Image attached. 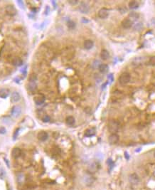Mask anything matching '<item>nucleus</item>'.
I'll return each mask as SVG.
<instances>
[{
  "instance_id": "f257e3e1",
  "label": "nucleus",
  "mask_w": 155,
  "mask_h": 190,
  "mask_svg": "<svg viewBox=\"0 0 155 190\" xmlns=\"http://www.w3.org/2000/svg\"><path fill=\"white\" fill-rule=\"evenodd\" d=\"M120 128V123L116 120H110L108 123V130L111 133L116 134Z\"/></svg>"
},
{
  "instance_id": "f03ea898",
  "label": "nucleus",
  "mask_w": 155,
  "mask_h": 190,
  "mask_svg": "<svg viewBox=\"0 0 155 190\" xmlns=\"http://www.w3.org/2000/svg\"><path fill=\"white\" fill-rule=\"evenodd\" d=\"M129 80H130V75L127 72L122 73L119 77V82L121 85H126L129 82Z\"/></svg>"
},
{
  "instance_id": "7ed1b4c3",
  "label": "nucleus",
  "mask_w": 155,
  "mask_h": 190,
  "mask_svg": "<svg viewBox=\"0 0 155 190\" xmlns=\"http://www.w3.org/2000/svg\"><path fill=\"white\" fill-rule=\"evenodd\" d=\"M5 11L10 16H15L17 14V10L13 5H7L5 8Z\"/></svg>"
},
{
  "instance_id": "20e7f679",
  "label": "nucleus",
  "mask_w": 155,
  "mask_h": 190,
  "mask_svg": "<svg viewBox=\"0 0 155 190\" xmlns=\"http://www.w3.org/2000/svg\"><path fill=\"white\" fill-rule=\"evenodd\" d=\"M22 108L19 106H14L12 108V111H11V113H12V115L14 117V118H18L19 115H21L22 113Z\"/></svg>"
},
{
  "instance_id": "39448f33",
  "label": "nucleus",
  "mask_w": 155,
  "mask_h": 190,
  "mask_svg": "<svg viewBox=\"0 0 155 190\" xmlns=\"http://www.w3.org/2000/svg\"><path fill=\"white\" fill-rule=\"evenodd\" d=\"M129 181L132 184L136 185L139 182V177L136 173H133L129 176Z\"/></svg>"
},
{
  "instance_id": "423d86ee",
  "label": "nucleus",
  "mask_w": 155,
  "mask_h": 190,
  "mask_svg": "<svg viewBox=\"0 0 155 190\" xmlns=\"http://www.w3.org/2000/svg\"><path fill=\"white\" fill-rule=\"evenodd\" d=\"M34 102L36 105L38 106H41L45 102V97L41 95V94H39V95H36L34 98Z\"/></svg>"
},
{
  "instance_id": "0eeeda50",
  "label": "nucleus",
  "mask_w": 155,
  "mask_h": 190,
  "mask_svg": "<svg viewBox=\"0 0 155 190\" xmlns=\"http://www.w3.org/2000/svg\"><path fill=\"white\" fill-rule=\"evenodd\" d=\"M79 10H80V12L83 14H87L88 13L89 10H90V7L89 5L86 3V2H81L80 3V6H79Z\"/></svg>"
},
{
  "instance_id": "6e6552de",
  "label": "nucleus",
  "mask_w": 155,
  "mask_h": 190,
  "mask_svg": "<svg viewBox=\"0 0 155 190\" xmlns=\"http://www.w3.org/2000/svg\"><path fill=\"white\" fill-rule=\"evenodd\" d=\"M122 27L124 28V29H128L132 27V21L129 19V18H126L122 22Z\"/></svg>"
},
{
  "instance_id": "1a4fd4ad",
  "label": "nucleus",
  "mask_w": 155,
  "mask_h": 190,
  "mask_svg": "<svg viewBox=\"0 0 155 190\" xmlns=\"http://www.w3.org/2000/svg\"><path fill=\"white\" fill-rule=\"evenodd\" d=\"M119 141V136L117 134H112L108 137V142L110 145H115Z\"/></svg>"
},
{
  "instance_id": "9d476101",
  "label": "nucleus",
  "mask_w": 155,
  "mask_h": 190,
  "mask_svg": "<svg viewBox=\"0 0 155 190\" xmlns=\"http://www.w3.org/2000/svg\"><path fill=\"white\" fill-rule=\"evenodd\" d=\"M109 15V13H108V11L107 9H105V8H102V9H100L99 12H98V16L100 19H106L108 17Z\"/></svg>"
},
{
  "instance_id": "9b49d317",
  "label": "nucleus",
  "mask_w": 155,
  "mask_h": 190,
  "mask_svg": "<svg viewBox=\"0 0 155 190\" xmlns=\"http://www.w3.org/2000/svg\"><path fill=\"white\" fill-rule=\"evenodd\" d=\"M21 98V96H20V94L17 92V91H14L13 93H12V96H11V101L12 103H17L18 101H19Z\"/></svg>"
},
{
  "instance_id": "f8f14e48",
  "label": "nucleus",
  "mask_w": 155,
  "mask_h": 190,
  "mask_svg": "<svg viewBox=\"0 0 155 190\" xmlns=\"http://www.w3.org/2000/svg\"><path fill=\"white\" fill-rule=\"evenodd\" d=\"M37 137H38V139L41 141H46L49 137V135L45 131H41L40 133H39Z\"/></svg>"
},
{
  "instance_id": "ddd939ff",
  "label": "nucleus",
  "mask_w": 155,
  "mask_h": 190,
  "mask_svg": "<svg viewBox=\"0 0 155 190\" xmlns=\"http://www.w3.org/2000/svg\"><path fill=\"white\" fill-rule=\"evenodd\" d=\"M12 64H13L14 66H17V67L21 66H22L23 65L22 59L19 57L14 58L13 59V61H12Z\"/></svg>"
},
{
  "instance_id": "4468645a",
  "label": "nucleus",
  "mask_w": 155,
  "mask_h": 190,
  "mask_svg": "<svg viewBox=\"0 0 155 190\" xmlns=\"http://www.w3.org/2000/svg\"><path fill=\"white\" fill-rule=\"evenodd\" d=\"M9 90L7 88H2L0 89V98H7L9 96Z\"/></svg>"
},
{
  "instance_id": "2eb2a0df",
  "label": "nucleus",
  "mask_w": 155,
  "mask_h": 190,
  "mask_svg": "<svg viewBox=\"0 0 155 190\" xmlns=\"http://www.w3.org/2000/svg\"><path fill=\"white\" fill-rule=\"evenodd\" d=\"M21 154H22V150L18 147L14 148L12 150V155L14 158H17L21 155Z\"/></svg>"
},
{
  "instance_id": "dca6fc26",
  "label": "nucleus",
  "mask_w": 155,
  "mask_h": 190,
  "mask_svg": "<svg viewBox=\"0 0 155 190\" xmlns=\"http://www.w3.org/2000/svg\"><path fill=\"white\" fill-rule=\"evenodd\" d=\"M98 167H99V165L97 162H93L90 164L88 170L90 172H95L98 169Z\"/></svg>"
},
{
  "instance_id": "f3484780",
  "label": "nucleus",
  "mask_w": 155,
  "mask_h": 190,
  "mask_svg": "<svg viewBox=\"0 0 155 190\" xmlns=\"http://www.w3.org/2000/svg\"><path fill=\"white\" fill-rule=\"evenodd\" d=\"M98 69H99V71H100V73H107L108 70H109V67H108V66H107V64L102 63V64H100V65L99 66Z\"/></svg>"
},
{
  "instance_id": "a211bd4d",
  "label": "nucleus",
  "mask_w": 155,
  "mask_h": 190,
  "mask_svg": "<svg viewBox=\"0 0 155 190\" xmlns=\"http://www.w3.org/2000/svg\"><path fill=\"white\" fill-rule=\"evenodd\" d=\"M93 41L91 40H85L84 42V48L87 50H89V49H91L93 47Z\"/></svg>"
},
{
  "instance_id": "6ab92c4d",
  "label": "nucleus",
  "mask_w": 155,
  "mask_h": 190,
  "mask_svg": "<svg viewBox=\"0 0 155 190\" xmlns=\"http://www.w3.org/2000/svg\"><path fill=\"white\" fill-rule=\"evenodd\" d=\"M25 180V175L22 172L18 173L17 175V181L19 184H22Z\"/></svg>"
},
{
  "instance_id": "aec40b11",
  "label": "nucleus",
  "mask_w": 155,
  "mask_h": 190,
  "mask_svg": "<svg viewBox=\"0 0 155 190\" xmlns=\"http://www.w3.org/2000/svg\"><path fill=\"white\" fill-rule=\"evenodd\" d=\"M110 57V54L109 52L107 50H102L101 53H100V58L102 60H107Z\"/></svg>"
},
{
  "instance_id": "412c9836",
  "label": "nucleus",
  "mask_w": 155,
  "mask_h": 190,
  "mask_svg": "<svg viewBox=\"0 0 155 190\" xmlns=\"http://www.w3.org/2000/svg\"><path fill=\"white\" fill-rule=\"evenodd\" d=\"M129 7L131 9H136L139 7V3L137 1H131L129 3Z\"/></svg>"
},
{
  "instance_id": "4be33fe9",
  "label": "nucleus",
  "mask_w": 155,
  "mask_h": 190,
  "mask_svg": "<svg viewBox=\"0 0 155 190\" xmlns=\"http://www.w3.org/2000/svg\"><path fill=\"white\" fill-rule=\"evenodd\" d=\"M95 129H93V128L88 129V130L85 131V135L86 137H91V136H93V135H95Z\"/></svg>"
},
{
  "instance_id": "5701e85b",
  "label": "nucleus",
  "mask_w": 155,
  "mask_h": 190,
  "mask_svg": "<svg viewBox=\"0 0 155 190\" xmlns=\"http://www.w3.org/2000/svg\"><path fill=\"white\" fill-rule=\"evenodd\" d=\"M66 122L68 125H72L75 123V118L73 116H68L66 118Z\"/></svg>"
},
{
  "instance_id": "b1692460",
  "label": "nucleus",
  "mask_w": 155,
  "mask_h": 190,
  "mask_svg": "<svg viewBox=\"0 0 155 190\" xmlns=\"http://www.w3.org/2000/svg\"><path fill=\"white\" fill-rule=\"evenodd\" d=\"M36 88V82H31V81H29V83L28 84V89L31 91H33Z\"/></svg>"
},
{
  "instance_id": "393cba45",
  "label": "nucleus",
  "mask_w": 155,
  "mask_h": 190,
  "mask_svg": "<svg viewBox=\"0 0 155 190\" xmlns=\"http://www.w3.org/2000/svg\"><path fill=\"white\" fill-rule=\"evenodd\" d=\"M139 14L136 13V12H130L129 14V18H130L132 20H137L139 18Z\"/></svg>"
},
{
  "instance_id": "a878e982",
  "label": "nucleus",
  "mask_w": 155,
  "mask_h": 190,
  "mask_svg": "<svg viewBox=\"0 0 155 190\" xmlns=\"http://www.w3.org/2000/svg\"><path fill=\"white\" fill-rule=\"evenodd\" d=\"M67 26L68 27V29H73L75 27V24L74 22L73 21H68V23H67Z\"/></svg>"
},
{
  "instance_id": "bb28decb",
  "label": "nucleus",
  "mask_w": 155,
  "mask_h": 190,
  "mask_svg": "<svg viewBox=\"0 0 155 190\" xmlns=\"http://www.w3.org/2000/svg\"><path fill=\"white\" fill-rule=\"evenodd\" d=\"M142 23H138V24H137L134 27V29L138 31V30H140V29H142Z\"/></svg>"
},
{
  "instance_id": "cd10ccee",
  "label": "nucleus",
  "mask_w": 155,
  "mask_h": 190,
  "mask_svg": "<svg viewBox=\"0 0 155 190\" xmlns=\"http://www.w3.org/2000/svg\"><path fill=\"white\" fill-rule=\"evenodd\" d=\"M6 175V172L3 168H0V178L3 179Z\"/></svg>"
},
{
  "instance_id": "c85d7f7f",
  "label": "nucleus",
  "mask_w": 155,
  "mask_h": 190,
  "mask_svg": "<svg viewBox=\"0 0 155 190\" xmlns=\"http://www.w3.org/2000/svg\"><path fill=\"white\" fill-rule=\"evenodd\" d=\"M107 164H108V165H109V167H110V169H112L113 167H114V162L111 159H107Z\"/></svg>"
},
{
  "instance_id": "c756f323",
  "label": "nucleus",
  "mask_w": 155,
  "mask_h": 190,
  "mask_svg": "<svg viewBox=\"0 0 155 190\" xmlns=\"http://www.w3.org/2000/svg\"><path fill=\"white\" fill-rule=\"evenodd\" d=\"M149 64L151 66H155V56L150 58L149 59Z\"/></svg>"
},
{
  "instance_id": "7c9ffc66",
  "label": "nucleus",
  "mask_w": 155,
  "mask_h": 190,
  "mask_svg": "<svg viewBox=\"0 0 155 190\" xmlns=\"http://www.w3.org/2000/svg\"><path fill=\"white\" fill-rule=\"evenodd\" d=\"M17 4L19 5V6L20 7V8H21V9H24V4L23 1H20V0H19V1H17Z\"/></svg>"
},
{
  "instance_id": "2f4dec72",
  "label": "nucleus",
  "mask_w": 155,
  "mask_h": 190,
  "mask_svg": "<svg viewBox=\"0 0 155 190\" xmlns=\"http://www.w3.org/2000/svg\"><path fill=\"white\" fill-rule=\"evenodd\" d=\"M68 3L71 5H78V0H69V1H68Z\"/></svg>"
},
{
  "instance_id": "473e14b6",
  "label": "nucleus",
  "mask_w": 155,
  "mask_h": 190,
  "mask_svg": "<svg viewBox=\"0 0 155 190\" xmlns=\"http://www.w3.org/2000/svg\"><path fill=\"white\" fill-rule=\"evenodd\" d=\"M7 133V130L4 127H0V134L1 135H5Z\"/></svg>"
},
{
  "instance_id": "72a5a7b5",
  "label": "nucleus",
  "mask_w": 155,
  "mask_h": 190,
  "mask_svg": "<svg viewBox=\"0 0 155 190\" xmlns=\"http://www.w3.org/2000/svg\"><path fill=\"white\" fill-rule=\"evenodd\" d=\"M19 128H17L16 130H15V132H14V136H13L14 140H16V139H17L18 135H19Z\"/></svg>"
},
{
  "instance_id": "f704fd0d",
  "label": "nucleus",
  "mask_w": 155,
  "mask_h": 190,
  "mask_svg": "<svg viewBox=\"0 0 155 190\" xmlns=\"http://www.w3.org/2000/svg\"><path fill=\"white\" fill-rule=\"evenodd\" d=\"M43 121L44 122V123H48L50 121V117L48 116V115H45L44 117L43 118Z\"/></svg>"
},
{
  "instance_id": "c9c22d12",
  "label": "nucleus",
  "mask_w": 155,
  "mask_h": 190,
  "mask_svg": "<svg viewBox=\"0 0 155 190\" xmlns=\"http://www.w3.org/2000/svg\"><path fill=\"white\" fill-rule=\"evenodd\" d=\"M2 121H3V123H8V122L10 121V119H9V118H7V117H5V118H2Z\"/></svg>"
},
{
  "instance_id": "e433bc0d",
  "label": "nucleus",
  "mask_w": 155,
  "mask_h": 190,
  "mask_svg": "<svg viewBox=\"0 0 155 190\" xmlns=\"http://www.w3.org/2000/svg\"><path fill=\"white\" fill-rule=\"evenodd\" d=\"M124 157H125V158L127 159H129V155H128V153L127 152H124Z\"/></svg>"
},
{
  "instance_id": "4c0bfd02",
  "label": "nucleus",
  "mask_w": 155,
  "mask_h": 190,
  "mask_svg": "<svg viewBox=\"0 0 155 190\" xmlns=\"http://www.w3.org/2000/svg\"><path fill=\"white\" fill-rule=\"evenodd\" d=\"M154 158H155V152H154Z\"/></svg>"
}]
</instances>
